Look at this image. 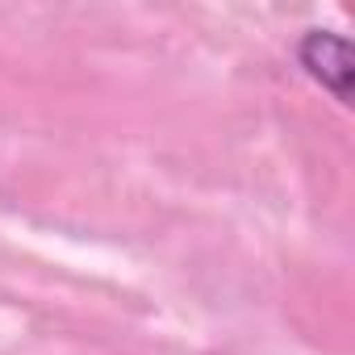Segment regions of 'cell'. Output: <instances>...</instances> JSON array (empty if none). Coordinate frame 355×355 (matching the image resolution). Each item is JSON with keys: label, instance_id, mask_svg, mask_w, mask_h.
Listing matches in <instances>:
<instances>
[{"label": "cell", "instance_id": "1", "mask_svg": "<svg viewBox=\"0 0 355 355\" xmlns=\"http://www.w3.org/2000/svg\"><path fill=\"white\" fill-rule=\"evenodd\" d=\"M301 63L305 71L334 92V101H351V42L330 34V30H309L301 42Z\"/></svg>", "mask_w": 355, "mask_h": 355}]
</instances>
